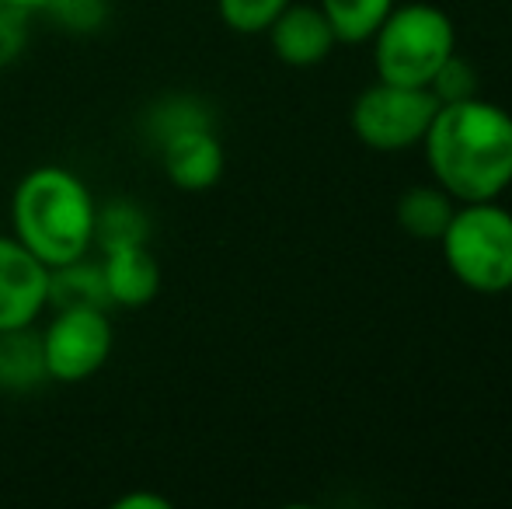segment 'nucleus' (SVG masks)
<instances>
[{"mask_svg": "<svg viewBox=\"0 0 512 509\" xmlns=\"http://www.w3.org/2000/svg\"><path fill=\"white\" fill-rule=\"evenodd\" d=\"M290 0H216L220 21L237 35H258L283 14Z\"/></svg>", "mask_w": 512, "mask_h": 509, "instance_id": "f3484780", "label": "nucleus"}, {"mask_svg": "<svg viewBox=\"0 0 512 509\" xmlns=\"http://www.w3.org/2000/svg\"><path fill=\"white\" fill-rule=\"evenodd\" d=\"M157 154H161L171 185H178L182 192L213 189L223 175V164H227L223 143H220V136H216L213 126L189 129V133L171 136Z\"/></svg>", "mask_w": 512, "mask_h": 509, "instance_id": "1a4fd4ad", "label": "nucleus"}, {"mask_svg": "<svg viewBox=\"0 0 512 509\" xmlns=\"http://www.w3.org/2000/svg\"><path fill=\"white\" fill-rule=\"evenodd\" d=\"M21 4H25V7H28V11H32V14H42V7H46L49 0H21Z\"/></svg>", "mask_w": 512, "mask_h": 509, "instance_id": "4be33fe9", "label": "nucleus"}, {"mask_svg": "<svg viewBox=\"0 0 512 509\" xmlns=\"http://www.w3.org/2000/svg\"><path fill=\"white\" fill-rule=\"evenodd\" d=\"M398 0H321L338 42H370Z\"/></svg>", "mask_w": 512, "mask_h": 509, "instance_id": "dca6fc26", "label": "nucleus"}, {"mask_svg": "<svg viewBox=\"0 0 512 509\" xmlns=\"http://www.w3.org/2000/svg\"><path fill=\"white\" fill-rule=\"evenodd\" d=\"M115 349L112 318L102 307H60L42 332L49 381L81 384L91 381Z\"/></svg>", "mask_w": 512, "mask_h": 509, "instance_id": "423d86ee", "label": "nucleus"}, {"mask_svg": "<svg viewBox=\"0 0 512 509\" xmlns=\"http://www.w3.org/2000/svg\"><path fill=\"white\" fill-rule=\"evenodd\" d=\"M49 307V265L14 234H0V332L35 325Z\"/></svg>", "mask_w": 512, "mask_h": 509, "instance_id": "0eeeda50", "label": "nucleus"}, {"mask_svg": "<svg viewBox=\"0 0 512 509\" xmlns=\"http://www.w3.org/2000/svg\"><path fill=\"white\" fill-rule=\"evenodd\" d=\"M425 88L436 95L439 105L446 102H464V98H474L478 95V70H474L471 60H464L460 53H453L443 67L432 74V81Z\"/></svg>", "mask_w": 512, "mask_h": 509, "instance_id": "6ab92c4d", "label": "nucleus"}, {"mask_svg": "<svg viewBox=\"0 0 512 509\" xmlns=\"http://www.w3.org/2000/svg\"><path fill=\"white\" fill-rule=\"evenodd\" d=\"M42 14L63 32L91 35L108 21V0H49Z\"/></svg>", "mask_w": 512, "mask_h": 509, "instance_id": "a211bd4d", "label": "nucleus"}, {"mask_svg": "<svg viewBox=\"0 0 512 509\" xmlns=\"http://www.w3.org/2000/svg\"><path fill=\"white\" fill-rule=\"evenodd\" d=\"M95 196L88 182L60 164L32 168L11 196V231L49 269L95 248Z\"/></svg>", "mask_w": 512, "mask_h": 509, "instance_id": "f03ea898", "label": "nucleus"}, {"mask_svg": "<svg viewBox=\"0 0 512 509\" xmlns=\"http://www.w3.org/2000/svg\"><path fill=\"white\" fill-rule=\"evenodd\" d=\"M115 509H171L164 496H150V492H129V496L115 499Z\"/></svg>", "mask_w": 512, "mask_h": 509, "instance_id": "412c9836", "label": "nucleus"}, {"mask_svg": "<svg viewBox=\"0 0 512 509\" xmlns=\"http://www.w3.org/2000/svg\"><path fill=\"white\" fill-rule=\"evenodd\" d=\"M213 126V109L196 95H168L161 102H154L143 116V133L154 143L157 150L178 133H189V129Z\"/></svg>", "mask_w": 512, "mask_h": 509, "instance_id": "4468645a", "label": "nucleus"}, {"mask_svg": "<svg viewBox=\"0 0 512 509\" xmlns=\"http://www.w3.org/2000/svg\"><path fill=\"white\" fill-rule=\"evenodd\" d=\"M457 53V28L450 14L436 4H394L384 25L373 35V60L377 74L394 84H425L439 67Z\"/></svg>", "mask_w": 512, "mask_h": 509, "instance_id": "20e7f679", "label": "nucleus"}, {"mask_svg": "<svg viewBox=\"0 0 512 509\" xmlns=\"http://www.w3.org/2000/svg\"><path fill=\"white\" fill-rule=\"evenodd\" d=\"M265 32H269L272 53H276L286 67H297V70L324 63L338 42L321 7L293 4V0L283 7V14H279Z\"/></svg>", "mask_w": 512, "mask_h": 509, "instance_id": "6e6552de", "label": "nucleus"}, {"mask_svg": "<svg viewBox=\"0 0 512 509\" xmlns=\"http://www.w3.org/2000/svg\"><path fill=\"white\" fill-rule=\"evenodd\" d=\"M32 18L21 0H0V70L21 60L28 49V35H32Z\"/></svg>", "mask_w": 512, "mask_h": 509, "instance_id": "aec40b11", "label": "nucleus"}, {"mask_svg": "<svg viewBox=\"0 0 512 509\" xmlns=\"http://www.w3.org/2000/svg\"><path fill=\"white\" fill-rule=\"evenodd\" d=\"M49 307H102L108 311L112 300H108L102 258H74V262H63L49 269Z\"/></svg>", "mask_w": 512, "mask_h": 509, "instance_id": "f8f14e48", "label": "nucleus"}, {"mask_svg": "<svg viewBox=\"0 0 512 509\" xmlns=\"http://www.w3.org/2000/svg\"><path fill=\"white\" fill-rule=\"evenodd\" d=\"M439 245L467 290L488 297L512 290V213L495 199L460 203Z\"/></svg>", "mask_w": 512, "mask_h": 509, "instance_id": "7ed1b4c3", "label": "nucleus"}, {"mask_svg": "<svg viewBox=\"0 0 512 509\" xmlns=\"http://www.w3.org/2000/svg\"><path fill=\"white\" fill-rule=\"evenodd\" d=\"M436 109H439V102L429 88L394 84L380 77L377 84H370V88L356 98V105H352V112H349V123H352V133L370 150L394 154V150H405L411 143H422Z\"/></svg>", "mask_w": 512, "mask_h": 509, "instance_id": "39448f33", "label": "nucleus"}, {"mask_svg": "<svg viewBox=\"0 0 512 509\" xmlns=\"http://www.w3.org/2000/svg\"><path fill=\"white\" fill-rule=\"evenodd\" d=\"M453 213H457V199L443 189V185H415V189L401 192L398 199V227L415 241H439L450 227Z\"/></svg>", "mask_w": 512, "mask_h": 509, "instance_id": "ddd939ff", "label": "nucleus"}, {"mask_svg": "<svg viewBox=\"0 0 512 509\" xmlns=\"http://www.w3.org/2000/svg\"><path fill=\"white\" fill-rule=\"evenodd\" d=\"M102 272L112 307H147L161 293V265L147 245L102 252Z\"/></svg>", "mask_w": 512, "mask_h": 509, "instance_id": "9d476101", "label": "nucleus"}, {"mask_svg": "<svg viewBox=\"0 0 512 509\" xmlns=\"http://www.w3.org/2000/svg\"><path fill=\"white\" fill-rule=\"evenodd\" d=\"M150 217L133 199H108L95 210V248L98 252H115V248L147 245Z\"/></svg>", "mask_w": 512, "mask_h": 509, "instance_id": "2eb2a0df", "label": "nucleus"}, {"mask_svg": "<svg viewBox=\"0 0 512 509\" xmlns=\"http://www.w3.org/2000/svg\"><path fill=\"white\" fill-rule=\"evenodd\" d=\"M425 161L457 203L499 199L512 185V116L485 98L446 102L422 136Z\"/></svg>", "mask_w": 512, "mask_h": 509, "instance_id": "f257e3e1", "label": "nucleus"}, {"mask_svg": "<svg viewBox=\"0 0 512 509\" xmlns=\"http://www.w3.org/2000/svg\"><path fill=\"white\" fill-rule=\"evenodd\" d=\"M49 381L42 332L32 325L0 332V394H28Z\"/></svg>", "mask_w": 512, "mask_h": 509, "instance_id": "9b49d317", "label": "nucleus"}]
</instances>
